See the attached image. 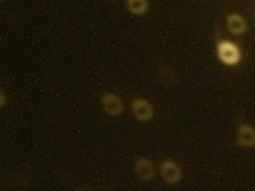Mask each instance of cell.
<instances>
[{
    "instance_id": "1",
    "label": "cell",
    "mask_w": 255,
    "mask_h": 191,
    "mask_svg": "<svg viewBox=\"0 0 255 191\" xmlns=\"http://www.w3.org/2000/svg\"><path fill=\"white\" fill-rule=\"evenodd\" d=\"M216 56L221 63L228 67H235L243 60V53L240 46L227 38L217 41Z\"/></svg>"
},
{
    "instance_id": "2",
    "label": "cell",
    "mask_w": 255,
    "mask_h": 191,
    "mask_svg": "<svg viewBox=\"0 0 255 191\" xmlns=\"http://www.w3.org/2000/svg\"><path fill=\"white\" fill-rule=\"evenodd\" d=\"M100 103L105 114L112 118L121 117L126 111V102L124 98L112 91L103 93L100 98Z\"/></svg>"
},
{
    "instance_id": "3",
    "label": "cell",
    "mask_w": 255,
    "mask_h": 191,
    "mask_svg": "<svg viewBox=\"0 0 255 191\" xmlns=\"http://www.w3.org/2000/svg\"><path fill=\"white\" fill-rule=\"evenodd\" d=\"M134 174L142 183H150L156 179L159 170L155 163L148 157H138L133 165Z\"/></svg>"
},
{
    "instance_id": "4",
    "label": "cell",
    "mask_w": 255,
    "mask_h": 191,
    "mask_svg": "<svg viewBox=\"0 0 255 191\" xmlns=\"http://www.w3.org/2000/svg\"><path fill=\"white\" fill-rule=\"evenodd\" d=\"M130 108L133 117L136 120L141 123L149 122L154 118L155 115V108L145 97L137 96L131 100Z\"/></svg>"
},
{
    "instance_id": "5",
    "label": "cell",
    "mask_w": 255,
    "mask_h": 191,
    "mask_svg": "<svg viewBox=\"0 0 255 191\" xmlns=\"http://www.w3.org/2000/svg\"><path fill=\"white\" fill-rule=\"evenodd\" d=\"M159 173L167 185H177L183 178V169L178 162L173 159H164L159 164Z\"/></svg>"
},
{
    "instance_id": "6",
    "label": "cell",
    "mask_w": 255,
    "mask_h": 191,
    "mask_svg": "<svg viewBox=\"0 0 255 191\" xmlns=\"http://www.w3.org/2000/svg\"><path fill=\"white\" fill-rule=\"evenodd\" d=\"M235 142L238 146L251 149L255 147V127L248 122L240 123L236 129Z\"/></svg>"
},
{
    "instance_id": "7",
    "label": "cell",
    "mask_w": 255,
    "mask_h": 191,
    "mask_svg": "<svg viewBox=\"0 0 255 191\" xmlns=\"http://www.w3.org/2000/svg\"><path fill=\"white\" fill-rule=\"evenodd\" d=\"M226 27L232 36H243L248 30V22L242 14L232 12L226 17Z\"/></svg>"
},
{
    "instance_id": "8",
    "label": "cell",
    "mask_w": 255,
    "mask_h": 191,
    "mask_svg": "<svg viewBox=\"0 0 255 191\" xmlns=\"http://www.w3.org/2000/svg\"><path fill=\"white\" fill-rule=\"evenodd\" d=\"M156 75H157L158 81L164 87H167V88L174 87L178 82V77L176 72L170 65H167V64L160 65Z\"/></svg>"
},
{
    "instance_id": "9",
    "label": "cell",
    "mask_w": 255,
    "mask_h": 191,
    "mask_svg": "<svg viewBox=\"0 0 255 191\" xmlns=\"http://www.w3.org/2000/svg\"><path fill=\"white\" fill-rule=\"evenodd\" d=\"M128 12L133 15L142 16L149 10L148 0H125Z\"/></svg>"
},
{
    "instance_id": "10",
    "label": "cell",
    "mask_w": 255,
    "mask_h": 191,
    "mask_svg": "<svg viewBox=\"0 0 255 191\" xmlns=\"http://www.w3.org/2000/svg\"><path fill=\"white\" fill-rule=\"evenodd\" d=\"M8 101H9V97L7 93L4 90H1L0 91V108L3 109L8 104Z\"/></svg>"
},
{
    "instance_id": "11",
    "label": "cell",
    "mask_w": 255,
    "mask_h": 191,
    "mask_svg": "<svg viewBox=\"0 0 255 191\" xmlns=\"http://www.w3.org/2000/svg\"><path fill=\"white\" fill-rule=\"evenodd\" d=\"M77 191H89V190H86V189H81V190H78Z\"/></svg>"
},
{
    "instance_id": "12",
    "label": "cell",
    "mask_w": 255,
    "mask_h": 191,
    "mask_svg": "<svg viewBox=\"0 0 255 191\" xmlns=\"http://www.w3.org/2000/svg\"><path fill=\"white\" fill-rule=\"evenodd\" d=\"M2 1H3V0H2Z\"/></svg>"
}]
</instances>
